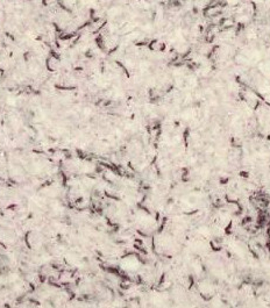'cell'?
<instances>
[{"mask_svg": "<svg viewBox=\"0 0 270 308\" xmlns=\"http://www.w3.org/2000/svg\"><path fill=\"white\" fill-rule=\"evenodd\" d=\"M164 43L160 40H153L150 43H149V48L154 51H162L164 49Z\"/></svg>", "mask_w": 270, "mask_h": 308, "instance_id": "obj_1", "label": "cell"}]
</instances>
